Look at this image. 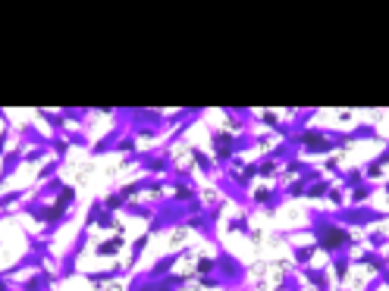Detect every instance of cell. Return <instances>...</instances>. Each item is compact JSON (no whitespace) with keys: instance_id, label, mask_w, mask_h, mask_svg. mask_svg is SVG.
Returning a JSON list of instances; mask_svg holds the SVG:
<instances>
[{"instance_id":"6da1fadb","label":"cell","mask_w":389,"mask_h":291,"mask_svg":"<svg viewBox=\"0 0 389 291\" xmlns=\"http://www.w3.org/2000/svg\"><path fill=\"white\" fill-rule=\"evenodd\" d=\"M314 254H317V244H292V257H295V263H298L301 270H305V266H311Z\"/></svg>"},{"instance_id":"3957f363","label":"cell","mask_w":389,"mask_h":291,"mask_svg":"<svg viewBox=\"0 0 389 291\" xmlns=\"http://www.w3.org/2000/svg\"><path fill=\"white\" fill-rule=\"evenodd\" d=\"M327 191H330V182H327V179H314V182H307V185H305V197H307V201L327 197Z\"/></svg>"},{"instance_id":"277c9868","label":"cell","mask_w":389,"mask_h":291,"mask_svg":"<svg viewBox=\"0 0 389 291\" xmlns=\"http://www.w3.org/2000/svg\"><path fill=\"white\" fill-rule=\"evenodd\" d=\"M191 154H195V160H198V170L205 172V176H214V172H217V163H214V157L211 154H205V150H191Z\"/></svg>"},{"instance_id":"7a4b0ae2","label":"cell","mask_w":389,"mask_h":291,"mask_svg":"<svg viewBox=\"0 0 389 291\" xmlns=\"http://www.w3.org/2000/svg\"><path fill=\"white\" fill-rule=\"evenodd\" d=\"M374 194H377V185L374 182H361L358 188H352V197H348V201H352V207H358V203L370 201Z\"/></svg>"}]
</instances>
